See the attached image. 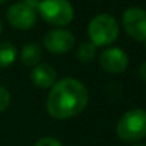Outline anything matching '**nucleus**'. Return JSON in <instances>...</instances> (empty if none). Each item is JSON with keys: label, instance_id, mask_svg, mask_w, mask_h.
I'll return each instance as SVG.
<instances>
[{"label": "nucleus", "instance_id": "obj_13", "mask_svg": "<svg viewBox=\"0 0 146 146\" xmlns=\"http://www.w3.org/2000/svg\"><path fill=\"white\" fill-rule=\"evenodd\" d=\"M10 100H12V96L9 90L3 86H0V113L5 112L10 106Z\"/></svg>", "mask_w": 146, "mask_h": 146}, {"label": "nucleus", "instance_id": "obj_10", "mask_svg": "<svg viewBox=\"0 0 146 146\" xmlns=\"http://www.w3.org/2000/svg\"><path fill=\"white\" fill-rule=\"evenodd\" d=\"M20 59L25 66H29V67L37 66L42 59V47L37 43H27L22 49Z\"/></svg>", "mask_w": 146, "mask_h": 146}, {"label": "nucleus", "instance_id": "obj_20", "mask_svg": "<svg viewBox=\"0 0 146 146\" xmlns=\"http://www.w3.org/2000/svg\"><path fill=\"white\" fill-rule=\"evenodd\" d=\"M145 46H146V42H145Z\"/></svg>", "mask_w": 146, "mask_h": 146}, {"label": "nucleus", "instance_id": "obj_18", "mask_svg": "<svg viewBox=\"0 0 146 146\" xmlns=\"http://www.w3.org/2000/svg\"><path fill=\"white\" fill-rule=\"evenodd\" d=\"M0 33H2V23H0Z\"/></svg>", "mask_w": 146, "mask_h": 146}, {"label": "nucleus", "instance_id": "obj_5", "mask_svg": "<svg viewBox=\"0 0 146 146\" xmlns=\"http://www.w3.org/2000/svg\"><path fill=\"white\" fill-rule=\"evenodd\" d=\"M122 23L126 33L132 39L137 42H146V10L140 7L127 9L123 13Z\"/></svg>", "mask_w": 146, "mask_h": 146}, {"label": "nucleus", "instance_id": "obj_17", "mask_svg": "<svg viewBox=\"0 0 146 146\" xmlns=\"http://www.w3.org/2000/svg\"><path fill=\"white\" fill-rule=\"evenodd\" d=\"M9 0H0V5H3V3H7Z\"/></svg>", "mask_w": 146, "mask_h": 146}, {"label": "nucleus", "instance_id": "obj_9", "mask_svg": "<svg viewBox=\"0 0 146 146\" xmlns=\"http://www.w3.org/2000/svg\"><path fill=\"white\" fill-rule=\"evenodd\" d=\"M57 73L49 63H39L30 72V80L35 86L40 89L52 88L57 80Z\"/></svg>", "mask_w": 146, "mask_h": 146}, {"label": "nucleus", "instance_id": "obj_16", "mask_svg": "<svg viewBox=\"0 0 146 146\" xmlns=\"http://www.w3.org/2000/svg\"><path fill=\"white\" fill-rule=\"evenodd\" d=\"M23 3H26V5H29L30 7H37L39 6V3H40V0H25V2Z\"/></svg>", "mask_w": 146, "mask_h": 146}, {"label": "nucleus", "instance_id": "obj_14", "mask_svg": "<svg viewBox=\"0 0 146 146\" xmlns=\"http://www.w3.org/2000/svg\"><path fill=\"white\" fill-rule=\"evenodd\" d=\"M35 146H63V145L60 140H57L52 136H43L35 143Z\"/></svg>", "mask_w": 146, "mask_h": 146}, {"label": "nucleus", "instance_id": "obj_1", "mask_svg": "<svg viewBox=\"0 0 146 146\" xmlns=\"http://www.w3.org/2000/svg\"><path fill=\"white\" fill-rule=\"evenodd\" d=\"M88 102V88L75 78H64L52 86L46 100V109L53 119L66 120L82 113Z\"/></svg>", "mask_w": 146, "mask_h": 146}, {"label": "nucleus", "instance_id": "obj_8", "mask_svg": "<svg viewBox=\"0 0 146 146\" xmlns=\"http://www.w3.org/2000/svg\"><path fill=\"white\" fill-rule=\"evenodd\" d=\"M99 64L108 73H122L129 64V57L126 52L119 47H108L99 54Z\"/></svg>", "mask_w": 146, "mask_h": 146}, {"label": "nucleus", "instance_id": "obj_4", "mask_svg": "<svg viewBox=\"0 0 146 146\" xmlns=\"http://www.w3.org/2000/svg\"><path fill=\"white\" fill-rule=\"evenodd\" d=\"M37 10L44 22L59 27L69 25L75 16L69 0H40Z\"/></svg>", "mask_w": 146, "mask_h": 146}, {"label": "nucleus", "instance_id": "obj_6", "mask_svg": "<svg viewBox=\"0 0 146 146\" xmlns=\"http://www.w3.org/2000/svg\"><path fill=\"white\" fill-rule=\"evenodd\" d=\"M7 20L9 23L19 30H29L36 23V12L29 5L19 2L9 7L7 10Z\"/></svg>", "mask_w": 146, "mask_h": 146}, {"label": "nucleus", "instance_id": "obj_12", "mask_svg": "<svg viewBox=\"0 0 146 146\" xmlns=\"http://www.w3.org/2000/svg\"><path fill=\"white\" fill-rule=\"evenodd\" d=\"M76 57L82 63L92 62L96 57V46L92 42H83V43H80V46H79V49L76 52Z\"/></svg>", "mask_w": 146, "mask_h": 146}, {"label": "nucleus", "instance_id": "obj_2", "mask_svg": "<svg viewBox=\"0 0 146 146\" xmlns=\"http://www.w3.org/2000/svg\"><path fill=\"white\" fill-rule=\"evenodd\" d=\"M116 133L123 142H137L146 137V110H127L116 125Z\"/></svg>", "mask_w": 146, "mask_h": 146}, {"label": "nucleus", "instance_id": "obj_3", "mask_svg": "<svg viewBox=\"0 0 146 146\" xmlns=\"http://www.w3.org/2000/svg\"><path fill=\"white\" fill-rule=\"evenodd\" d=\"M90 42L98 46H109L112 44L119 36V25L116 19L110 15L102 13L95 16L88 29Z\"/></svg>", "mask_w": 146, "mask_h": 146}, {"label": "nucleus", "instance_id": "obj_19", "mask_svg": "<svg viewBox=\"0 0 146 146\" xmlns=\"http://www.w3.org/2000/svg\"><path fill=\"white\" fill-rule=\"evenodd\" d=\"M135 146H146V145H135Z\"/></svg>", "mask_w": 146, "mask_h": 146}, {"label": "nucleus", "instance_id": "obj_15", "mask_svg": "<svg viewBox=\"0 0 146 146\" xmlns=\"http://www.w3.org/2000/svg\"><path fill=\"white\" fill-rule=\"evenodd\" d=\"M139 76H140L143 80H146V62H143V63L140 64V67H139Z\"/></svg>", "mask_w": 146, "mask_h": 146}, {"label": "nucleus", "instance_id": "obj_11", "mask_svg": "<svg viewBox=\"0 0 146 146\" xmlns=\"http://www.w3.org/2000/svg\"><path fill=\"white\" fill-rule=\"evenodd\" d=\"M17 57V49L10 42L0 43V69H6L15 63Z\"/></svg>", "mask_w": 146, "mask_h": 146}, {"label": "nucleus", "instance_id": "obj_7", "mask_svg": "<svg viewBox=\"0 0 146 146\" xmlns=\"http://www.w3.org/2000/svg\"><path fill=\"white\" fill-rule=\"evenodd\" d=\"M75 36L72 32L64 30V29H54L50 30L49 33H46V36L43 37V44L44 47L52 52V53H67L69 50L73 49L75 46Z\"/></svg>", "mask_w": 146, "mask_h": 146}]
</instances>
